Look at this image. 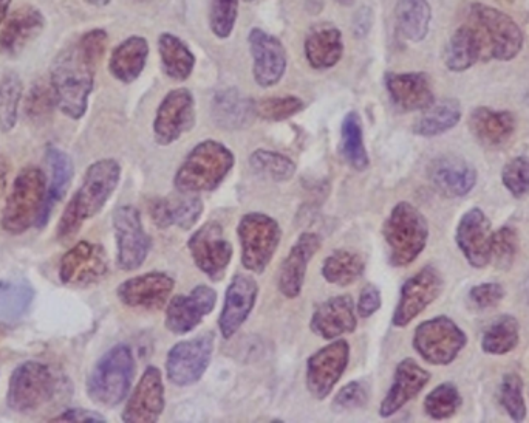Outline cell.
Wrapping results in <instances>:
<instances>
[{"mask_svg":"<svg viewBox=\"0 0 529 423\" xmlns=\"http://www.w3.org/2000/svg\"><path fill=\"white\" fill-rule=\"evenodd\" d=\"M500 403L514 422L526 419V403L523 397V380L520 375L509 372L500 386Z\"/></svg>","mask_w":529,"mask_h":423,"instance_id":"bcb514c9","label":"cell"},{"mask_svg":"<svg viewBox=\"0 0 529 423\" xmlns=\"http://www.w3.org/2000/svg\"><path fill=\"white\" fill-rule=\"evenodd\" d=\"M396 25L404 38L423 41L431 24V7L427 0H398L395 8Z\"/></svg>","mask_w":529,"mask_h":423,"instance_id":"d590c367","label":"cell"},{"mask_svg":"<svg viewBox=\"0 0 529 423\" xmlns=\"http://www.w3.org/2000/svg\"><path fill=\"white\" fill-rule=\"evenodd\" d=\"M466 24L474 33L482 61H511L522 50L523 35L519 25L502 11L474 4Z\"/></svg>","mask_w":529,"mask_h":423,"instance_id":"277c9868","label":"cell"},{"mask_svg":"<svg viewBox=\"0 0 529 423\" xmlns=\"http://www.w3.org/2000/svg\"><path fill=\"white\" fill-rule=\"evenodd\" d=\"M350 346L345 340L333 341L314 352L307 362V388L314 399L324 400L332 394L349 366Z\"/></svg>","mask_w":529,"mask_h":423,"instance_id":"9a60e30c","label":"cell"},{"mask_svg":"<svg viewBox=\"0 0 529 423\" xmlns=\"http://www.w3.org/2000/svg\"><path fill=\"white\" fill-rule=\"evenodd\" d=\"M55 106L56 98L52 84L41 81V83L31 87L27 101H25V111L31 120L39 121L42 118H47L48 115L52 114Z\"/></svg>","mask_w":529,"mask_h":423,"instance_id":"816d5d0a","label":"cell"},{"mask_svg":"<svg viewBox=\"0 0 529 423\" xmlns=\"http://www.w3.org/2000/svg\"><path fill=\"white\" fill-rule=\"evenodd\" d=\"M468 343L465 332L448 317L424 321L415 329L413 348L435 366L451 365Z\"/></svg>","mask_w":529,"mask_h":423,"instance_id":"30bf717a","label":"cell"},{"mask_svg":"<svg viewBox=\"0 0 529 423\" xmlns=\"http://www.w3.org/2000/svg\"><path fill=\"white\" fill-rule=\"evenodd\" d=\"M519 252V236L511 227H502L492 233L491 262L500 270H509Z\"/></svg>","mask_w":529,"mask_h":423,"instance_id":"7dc6e473","label":"cell"},{"mask_svg":"<svg viewBox=\"0 0 529 423\" xmlns=\"http://www.w3.org/2000/svg\"><path fill=\"white\" fill-rule=\"evenodd\" d=\"M381 304H383V300H381V292H379L378 287L369 284V286H366L361 290V295H359V317H372V315H375V313L381 309Z\"/></svg>","mask_w":529,"mask_h":423,"instance_id":"11a10c76","label":"cell"},{"mask_svg":"<svg viewBox=\"0 0 529 423\" xmlns=\"http://www.w3.org/2000/svg\"><path fill=\"white\" fill-rule=\"evenodd\" d=\"M341 152L345 162L356 171L369 168V154L364 145L361 118L356 112L345 115L341 124Z\"/></svg>","mask_w":529,"mask_h":423,"instance_id":"60d3db41","label":"cell"},{"mask_svg":"<svg viewBox=\"0 0 529 423\" xmlns=\"http://www.w3.org/2000/svg\"><path fill=\"white\" fill-rule=\"evenodd\" d=\"M47 177L39 168H25L11 186L2 213V228L10 234H22L31 227H44L47 205Z\"/></svg>","mask_w":529,"mask_h":423,"instance_id":"3957f363","label":"cell"},{"mask_svg":"<svg viewBox=\"0 0 529 423\" xmlns=\"http://www.w3.org/2000/svg\"><path fill=\"white\" fill-rule=\"evenodd\" d=\"M135 358L127 344H117L99 358L89 382L87 394L92 402L107 408L126 400L135 377Z\"/></svg>","mask_w":529,"mask_h":423,"instance_id":"8992f818","label":"cell"},{"mask_svg":"<svg viewBox=\"0 0 529 423\" xmlns=\"http://www.w3.org/2000/svg\"><path fill=\"white\" fill-rule=\"evenodd\" d=\"M216 303V290L197 286L189 295H177L169 301L164 324L172 334H189L214 310Z\"/></svg>","mask_w":529,"mask_h":423,"instance_id":"ac0fdd59","label":"cell"},{"mask_svg":"<svg viewBox=\"0 0 529 423\" xmlns=\"http://www.w3.org/2000/svg\"><path fill=\"white\" fill-rule=\"evenodd\" d=\"M259 287L248 275H236L226 289L225 304L219 318L220 334L231 338L243 326L254 306H256Z\"/></svg>","mask_w":529,"mask_h":423,"instance_id":"7402d4cb","label":"cell"},{"mask_svg":"<svg viewBox=\"0 0 529 423\" xmlns=\"http://www.w3.org/2000/svg\"><path fill=\"white\" fill-rule=\"evenodd\" d=\"M175 281L164 272H149L127 279L118 287L121 303L134 309L158 310L166 306Z\"/></svg>","mask_w":529,"mask_h":423,"instance_id":"ffe728a7","label":"cell"},{"mask_svg":"<svg viewBox=\"0 0 529 423\" xmlns=\"http://www.w3.org/2000/svg\"><path fill=\"white\" fill-rule=\"evenodd\" d=\"M239 11V0H209V25L217 38L226 39L233 33Z\"/></svg>","mask_w":529,"mask_h":423,"instance_id":"c3c4849f","label":"cell"},{"mask_svg":"<svg viewBox=\"0 0 529 423\" xmlns=\"http://www.w3.org/2000/svg\"><path fill=\"white\" fill-rule=\"evenodd\" d=\"M505 296V289H503L497 282H485V284H478L472 287L469 292V300L474 304L475 309L486 310L497 306Z\"/></svg>","mask_w":529,"mask_h":423,"instance_id":"db71d44e","label":"cell"},{"mask_svg":"<svg viewBox=\"0 0 529 423\" xmlns=\"http://www.w3.org/2000/svg\"><path fill=\"white\" fill-rule=\"evenodd\" d=\"M109 272V259L101 245L78 242L65 253L59 265V279L67 286L86 287L101 281Z\"/></svg>","mask_w":529,"mask_h":423,"instance_id":"2e32d148","label":"cell"},{"mask_svg":"<svg viewBox=\"0 0 529 423\" xmlns=\"http://www.w3.org/2000/svg\"><path fill=\"white\" fill-rule=\"evenodd\" d=\"M321 245L322 241L319 234L304 233L299 236L287 258L280 265L277 286L285 298L294 300L301 295L308 264H310L311 258L319 252Z\"/></svg>","mask_w":529,"mask_h":423,"instance_id":"cb8c5ba5","label":"cell"},{"mask_svg":"<svg viewBox=\"0 0 529 423\" xmlns=\"http://www.w3.org/2000/svg\"><path fill=\"white\" fill-rule=\"evenodd\" d=\"M55 422H106L101 414L93 413V411L81 410V408H73L67 410L65 413L59 414Z\"/></svg>","mask_w":529,"mask_h":423,"instance_id":"9f6ffc18","label":"cell"},{"mask_svg":"<svg viewBox=\"0 0 529 423\" xmlns=\"http://www.w3.org/2000/svg\"><path fill=\"white\" fill-rule=\"evenodd\" d=\"M149 56V44L140 36H132L113 50L110 58V73L121 83H134L143 73Z\"/></svg>","mask_w":529,"mask_h":423,"instance_id":"836d02e7","label":"cell"},{"mask_svg":"<svg viewBox=\"0 0 529 423\" xmlns=\"http://www.w3.org/2000/svg\"><path fill=\"white\" fill-rule=\"evenodd\" d=\"M47 160L50 165V172H52V183L48 186L47 205H45L44 225L47 224L52 214L56 203L64 199L65 194L69 191L70 183H72L73 168L72 159L69 154H65L62 149L55 148V146H48Z\"/></svg>","mask_w":529,"mask_h":423,"instance_id":"74e56055","label":"cell"},{"mask_svg":"<svg viewBox=\"0 0 529 423\" xmlns=\"http://www.w3.org/2000/svg\"><path fill=\"white\" fill-rule=\"evenodd\" d=\"M11 0H0V24L4 22L8 10H10Z\"/></svg>","mask_w":529,"mask_h":423,"instance_id":"680465c9","label":"cell"},{"mask_svg":"<svg viewBox=\"0 0 529 423\" xmlns=\"http://www.w3.org/2000/svg\"><path fill=\"white\" fill-rule=\"evenodd\" d=\"M188 247L198 269L212 281L223 279L234 252L219 222H206L198 228L189 238Z\"/></svg>","mask_w":529,"mask_h":423,"instance_id":"4fadbf2b","label":"cell"},{"mask_svg":"<svg viewBox=\"0 0 529 423\" xmlns=\"http://www.w3.org/2000/svg\"><path fill=\"white\" fill-rule=\"evenodd\" d=\"M203 208L200 197H185L180 200H152L149 210L157 227L169 228L175 225L181 230H191L200 221Z\"/></svg>","mask_w":529,"mask_h":423,"instance_id":"1f68e13d","label":"cell"},{"mask_svg":"<svg viewBox=\"0 0 529 423\" xmlns=\"http://www.w3.org/2000/svg\"><path fill=\"white\" fill-rule=\"evenodd\" d=\"M355 303L352 296H333L319 304L311 317V331L324 340H335L356 329Z\"/></svg>","mask_w":529,"mask_h":423,"instance_id":"d4e9b609","label":"cell"},{"mask_svg":"<svg viewBox=\"0 0 529 423\" xmlns=\"http://www.w3.org/2000/svg\"><path fill=\"white\" fill-rule=\"evenodd\" d=\"M525 295L529 301V273H528V276H526V281H525Z\"/></svg>","mask_w":529,"mask_h":423,"instance_id":"6125c7cd","label":"cell"},{"mask_svg":"<svg viewBox=\"0 0 529 423\" xmlns=\"http://www.w3.org/2000/svg\"><path fill=\"white\" fill-rule=\"evenodd\" d=\"M369 400V391L361 382L347 383L333 400L336 411L358 410Z\"/></svg>","mask_w":529,"mask_h":423,"instance_id":"f5cc1de1","label":"cell"},{"mask_svg":"<svg viewBox=\"0 0 529 423\" xmlns=\"http://www.w3.org/2000/svg\"><path fill=\"white\" fill-rule=\"evenodd\" d=\"M460 120L461 106L457 100L434 101L413 124V132L420 137H437L454 129Z\"/></svg>","mask_w":529,"mask_h":423,"instance_id":"e575fe53","label":"cell"},{"mask_svg":"<svg viewBox=\"0 0 529 423\" xmlns=\"http://www.w3.org/2000/svg\"><path fill=\"white\" fill-rule=\"evenodd\" d=\"M240 245H242V264L248 272H265L282 238V230L273 217L262 213H250L240 219Z\"/></svg>","mask_w":529,"mask_h":423,"instance_id":"9c48e42d","label":"cell"},{"mask_svg":"<svg viewBox=\"0 0 529 423\" xmlns=\"http://www.w3.org/2000/svg\"><path fill=\"white\" fill-rule=\"evenodd\" d=\"M386 86L390 98L401 111H424L435 101L426 73H389Z\"/></svg>","mask_w":529,"mask_h":423,"instance_id":"83f0119b","label":"cell"},{"mask_svg":"<svg viewBox=\"0 0 529 423\" xmlns=\"http://www.w3.org/2000/svg\"><path fill=\"white\" fill-rule=\"evenodd\" d=\"M366 270V262L358 253L338 250L325 259L322 264V276L325 281L339 287H347L361 278Z\"/></svg>","mask_w":529,"mask_h":423,"instance_id":"ab89813d","label":"cell"},{"mask_svg":"<svg viewBox=\"0 0 529 423\" xmlns=\"http://www.w3.org/2000/svg\"><path fill=\"white\" fill-rule=\"evenodd\" d=\"M195 124L194 95L188 89H175L163 98L154 121V134L160 145H172Z\"/></svg>","mask_w":529,"mask_h":423,"instance_id":"e0dca14e","label":"cell"},{"mask_svg":"<svg viewBox=\"0 0 529 423\" xmlns=\"http://www.w3.org/2000/svg\"><path fill=\"white\" fill-rule=\"evenodd\" d=\"M250 49L254 59V78L260 87L276 86L287 70V53L279 39L260 28L250 31Z\"/></svg>","mask_w":529,"mask_h":423,"instance_id":"603a6c76","label":"cell"},{"mask_svg":"<svg viewBox=\"0 0 529 423\" xmlns=\"http://www.w3.org/2000/svg\"><path fill=\"white\" fill-rule=\"evenodd\" d=\"M246 2H251V0H246Z\"/></svg>","mask_w":529,"mask_h":423,"instance_id":"003e7915","label":"cell"},{"mask_svg":"<svg viewBox=\"0 0 529 423\" xmlns=\"http://www.w3.org/2000/svg\"><path fill=\"white\" fill-rule=\"evenodd\" d=\"M254 101L237 89H226L212 100V118L223 129L246 128L253 120Z\"/></svg>","mask_w":529,"mask_h":423,"instance_id":"d6a6232c","label":"cell"},{"mask_svg":"<svg viewBox=\"0 0 529 423\" xmlns=\"http://www.w3.org/2000/svg\"><path fill=\"white\" fill-rule=\"evenodd\" d=\"M520 341L519 321L511 315H502L492 321L483 334L482 348L486 354L505 355L514 351Z\"/></svg>","mask_w":529,"mask_h":423,"instance_id":"b9f144b4","label":"cell"},{"mask_svg":"<svg viewBox=\"0 0 529 423\" xmlns=\"http://www.w3.org/2000/svg\"><path fill=\"white\" fill-rule=\"evenodd\" d=\"M478 61H482V58H480V50H478L474 33L468 24L461 25L452 35L446 52H444L446 67L452 72H465Z\"/></svg>","mask_w":529,"mask_h":423,"instance_id":"f35d334b","label":"cell"},{"mask_svg":"<svg viewBox=\"0 0 529 423\" xmlns=\"http://www.w3.org/2000/svg\"><path fill=\"white\" fill-rule=\"evenodd\" d=\"M212 351L214 335L211 332L175 344L166 360L169 382L177 386H191L197 383L211 363Z\"/></svg>","mask_w":529,"mask_h":423,"instance_id":"7c38bea8","label":"cell"},{"mask_svg":"<svg viewBox=\"0 0 529 423\" xmlns=\"http://www.w3.org/2000/svg\"><path fill=\"white\" fill-rule=\"evenodd\" d=\"M44 16L38 8H19L11 14L4 30L0 31V52L16 55L28 42L33 41L44 28Z\"/></svg>","mask_w":529,"mask_h":423,"instance_id":"f1b7e54d","label":"cell"},{"mask_svg":"<svg viewBox=\"0 0 529 423\" xmlns=\"http://www.w3.org/2000/svg\"><path fill=\"white\" fill-rule=\"evenodd\" d=\"M250 165L259 176L273 182H287L296 174V165L287 155L257 149L250 155Z\"/></svg>","mask_w":529,"mask_h":423,"instance_id":"7bdbcfd3","label":"cell"},{"mask_svg":"<svg viewBox=\"0 0 529 423\" xmlns=\"http://www.w3.org/2000/svg\"><path fill=\"white\" fill-rule=\"evenodd\" d=\"M344 52L341 31L333 25H318L305 41V56L313 69H332Z\"/></svg>","mask_w":529,"mask_h":423,"instance_id":"4dcf8cb0","label":"cell"},{"mask_svg":"<svg viewBox=\"0 0 529 423\" xmlns=\"http://www.w3.org/2000/svg\"><path fill=\"white\" fill-rule=\"evenodd\" d=\"M458 248L475 269L491 264L492 228L488 216L480 208L463 214L455 234Z\"/></svg>","mask_w":529,"mask_h":423,"instance_id":"44dd1931","label":"cell"},{"mask_svg":"<svg viewBox=\"0 0 529 423\" xmlns=\"http://www.w3.org/2000/svg\"><path fill=\"white\" fill-rule=\"evenodd\" d=\"M429 177L435 188L448 197H463L474 190L477 171L471 163L455 155H444L432 162Z\"/></svg>","mask_w":529,"mask_h":423,"instance_id":"4316f807","label":"cell"},{"mask_svg":"<svg viewBox=\"0 0 529 423\" xmlns=\"http://www.w3.org/2000/svg\"><path fill=\"white\" fill-rule=\"evenodd\" d=\"M502 182L506 190L516 197L523 199L529 194V159L516 157L506 163L502 171Z\"/></svg>","mask_w":529,"mask_h":423,"instance_id":"f907efd6","label":"cell"},{"mask_svg":"<svg viewBox=\"0 0 529 423\" xmlns=\"http://www.w3.org/2000/svg\"><path fill=\"white\" fill-rule=\"evenodd\" d=\"M353 25H355V33L358 38H364L369 33L370 27H372V13H370L369 8H361L356 13Z\"/></svg>","mask_w":529,"mask_h":423,"instance_id":"6f0895ef","label":"cell"},{"mask_svg":"<svg viewBox=\"0 0 529 423\" xmlns=\"http://www.w3.org/2000/svg\"><path fill=\"white\" fill-rule=\"evenodd\" d=\"M22 98V81L16 73L0 81V131L10 132L18 123L19 103Z\"/></svg>","mask_w":529,"mask_h":423,"instance_id":"ee69618b","label":"cell"},{"mask_svg":"<svg viewBox=\"0 0 529 423\" xmlns=\"http://www.w3.org/2000/svg\"><path fill=\"white\" fill-rule=\"evenodd\" d=\"M443 287V276L432 265H426L417 275L407 279L401 289L398 306L393 312V326L406 327L412 323L426 307L437 300L443 292Z\"/></svg>","mask_w":529,"mask_h":423,"instance_id":"5bb4252c","label":"cell"},{"mask_svg":"<svg viewBox=\"0 0 529 423\" xmlns=\"http://www.w3.org/2000/svg\"><path fill=\"white\" fill-rule=\"evenodd\" d=\"M5 179H7V174H5V166L0 159V194L4 193L5 190Z\"/></svg>","mask_w":529,"mask_h":423,"instance_id":"91938a15","label":"cell"},{"mask_svg":"<svg viewBox=\"0 0 529 423\" xmlns=\"http://www.w3.org/2000/svg\"><path fill=\"white\" fill-rule=\"evenodd\" d=\"M121 179V166L117 160L104 159L87 169L79 190L65 208L59 222V239L72 238L84 222L101 213Z\"/></svg>","mask_w":529,"mask_h":423,"instance_id":"7a4b0ae2","label":"cell"},{"mask_svg":"<svg viewBox=\"0 0 529 423\" xmlns=\"http://www.w3.org/2000/svg\"><path fill=\"white\" fill-rule=\"evenodd\" d=\"M164 73L175 81H185L191 76L195 66V56L188 45L171 33H163L158 39Z\"/></svg>","mask_w":529,"mask_h":423,"instance_id":"8d00e7d4","label":"cell"},{"mask_svg":"<svg viewBox=\"0 0 529 423\" xmlns=\"http://www.w3.org/2000/svg\"><path fill=\"white\" fill-rule=\"evenodd\" d=\"M304 109V101L297 97L265 98L254 103L257 117L268 121H282L299 114Z\"/></svg>","mask_w":529,"mask_h":423,"instance_id":"681fc988","label":"cell"},{"mask_svg":"<svg viewBox=\"0 0 529 423\" xmlns=\"http://www.w3.org/2000/svg\"><path fill=\"white\" fill-rule=\"evenodd\" d=\"M234 154L219 141L198 143L175 174L174 185L180 193L216 190L233 169Z\"/></svg>","mask_w":529,"mask_h":423,"instance_id":"5b68a950","label":"cell"},{"mask_svg":"<svg viewBox=\"0 0 529 423\" xmlns=\"http://www.w3.org/2000/svg\"><path fill=\"white\" fill-rule=\"evenodd\" d=\"M526 104L529 106V89L528 92H526Z\"/></svg>","mask_w":529,"mask_h":423,"instance_id":"03108f58","label":"cell"},{"mask_svg":"<svg viewBox=\"0 0 529 423\" xmlns=\"http://www.w3.org/2000/svg\"><path fill=\"white\" fill-rule=\"evenodd\" d=\"M469 129L485 145L499 146L508 141L516 131V118L508 111L477 107L469 118Z\"/></svg>","mask_w":529,"mask_h":423,"instance_id":"f546056e","label":"cell"},{"mask_svg":"<svg viewBox=\"0 0 529 423\" xmlns=\"http://www.w3.org/2000/svg\"><path fill=\"white\" fill-rule=\"evenodd\" d=\"M98 62L79 41L65 47L53 61L50 84L55 92L56 106L72 120H79L87 112Z\"/></svg>","mask_w":529,"mask_h":423,"instance_id":"6da1fadb","label":"cell"},{"mask_svg":"<svg viewBox=\"0 0 529 423\" xmlns=\"http://www.w3.org/2000/svg\"><path fill=\"white\" fill-rule=\"evenodd\" d=\"M429 380H431V374L421 368L415 360L412 358L403 360L400 365L396 366L392 386L379 406L381 417L387 419L398 413L406 403L415 399L426 388Z\"/></svg>","mask_w":529,"mask_h":423,"instance_id":"484cf974","label":"cell"},{"mask_svg":"<svg viewBox=\"0 0 529 423\" xmlns=\"http://www.w3.org/2000/svg\"><path fill=\"white\" fill-rule=\"evenodd\" d=\"M164 400L163 375L157 366H147L141 375L132 396L127 400L123 411L124 422L149 423L157 422L163 414Z\"/></svg>","mask_w":529,"mask_h":423,"instance_id":"d6986e66","label":"cell"},{"mask_svg":"<svg viewBox=\"0 0 529 423\" xmlns=\"http://www.w3.org/2000/svg\"><path fill=\"white\" fill-rule=\"evenodd\" d=\"M10 286L11 284H8V282L0 281V292H4V290H7Z\"/></svg>","mask_w":529,"mask_h":423,"instance_id":"be15d7a7","label":"cell"},{"mask_svg":"<svg viewBox=\"0 0 529 423\" xmlns=\"http://www.w3.org/2000/svg\"><path fill=\"white\" fill-rule=\"evenodd\" d=\"M384 239L390 250V264L406 267L426 248L429 225L426 217L410 203L401 202L393 208L383 227Z\"/></svg>","mask_w":529,"mask_h":423,"instance_id":"52a82bcc","label":"cell"},{"mask_svg":"<svg viewBox=\"0 0 529 423\" xmlns=\"http://www.w3.org/2000/svg\"><path fill=\"white\" fill-rule=\"evenodd\" d=\"M461 405L460 391L454 383H441L440 386L427 394L424 410L434 420L451 419Z\"/></svg>","mask_w":529,"mask_h":423,"instance_id":"f6af8a7d","label":"cell"},{"mask_svg":"<svg viewBox=\"0 0 529 423\" xmlns=\"http://www.w3.org/2000/svg\"><path fill=\"white\" fill-rule=\"evenodd\" d=\"M58 389V377L50 366L41 362L22 363L10 377L8 408L19 414L36 413L55 399Z\"/></svg>","mask_w":529,"mask_h":423,"instance_id":"ba28073f","label":"cell"},{"mask_svg":"<svg viewBox=\"0 0 529 423\" xmlns=\"http://www.w3.org/2000/svg\"><path fill=\"white\" fill-rule=\"evenodd\" d=\"M113 230L117 239L118 267L124 272L140 269L151 252L152 241L141 224L140 211L123 205L113 213Z\"/></svg>","mask_w":529,"mask_h":423,"instance_id":"8fae6325","label":"cell"},{"mask_svg":"<svg viewBox=\"0 0 529 423\" xmlns=\"http://www.w3.org/2000/svg\"><path fill=\"white\" fill-rule=\"evenodd\" d=\"M338 2L341 5H350L352 4L353 0H338Z\"/></svg>","mask_w":529,"mask_h":423,"instance_id":"e7e4bbea","label":"cell"},{"mask_svg":"<svg viewBox=\"0 0 529 423\" xmlns=\"http://www.w3.org/2000/svg\"><path fill=\"white\" fill-rule=\"evenodd\" d=\"M87 4L93 5V7H106L110 4V0H86Z\"/></svg>","mask_w":529,"mask_h":423,"instance_id":"94428289","label":"cell"}]
</instances>
